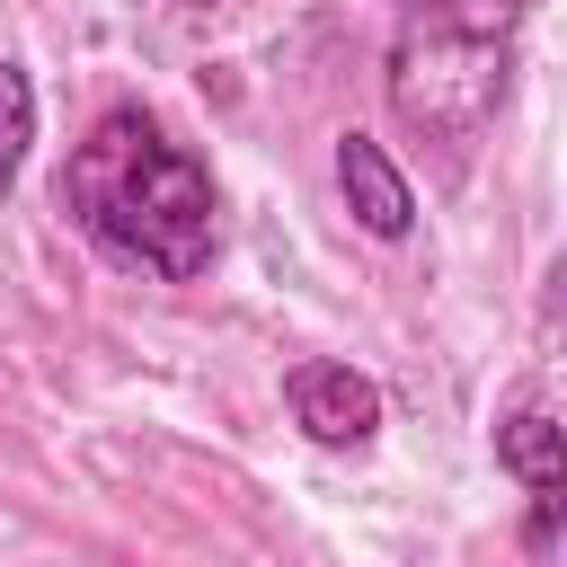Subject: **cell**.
Masks as SVG:
<instances>
[{"label":"cell","instance_id":"obj_1","mask_svg":"<svg viewBox=\"0 0 567 567\" xmlns=\"http://www.w3.org/2000/svg\"><path fill=\"white\" fill-rule=\"evenodd\" d=\"M62 204L115 266H142L159 284H195L221 257L213 168L186 142H168L142 106H106L89 124V142L62 168Z\"/></svg>","mask_w":567,"mask_h":567},{"label":"cell","instance_id":"obj_2","mask_svg":"<svg viewBox=\"0 0 567 567\" xmlns=\"http://www.w3.org/2000/svg\"><path fill=\"white\" fill-rule=\"evenodd\" d=\"M514 44H523V0H408L390 27V115L416 142H478L514 89Z\"/></svg>","mask_w":567,"mask_h":567},{"label":"cell","instance_id":"obj_3","mask_svg":"<svg viewBox=\"0 0 567 567\" xmlns=\"http://www.w3.org/2000/svg\"><path fill=\"white\" fill-rule=\"evenodd\" d=\"M284 408H292V425L319 452H363L381 434V381L354 372V363H328V354H310V363L284 372Z\"/></svg>","mask_w":567,"mask_h":567},{"label":"cell","instance_id":"obj_4","mask_svg":"<svg viewBox=\"0 0 567 567\" xmlns=\"http://www.w3.org/2000/svg\"><path fill=\"white\" fill-rule=\"evenodd\" d=\"M496 461L523 478V496H532V549H549L558 540V523H567V425L549 416V408H505L496 416Z\"/></svg>","mask_w":567,"mask_h":567},{"label":"cell","instance_id":"obj_5","mask_svg":"<svg viewBox=\"0 0 567 567\" xmlns=\"http://www.w3.org/2000/svg\"><path fill=\"white\" fill-rule=\"evenodd\" d=\"M337 195H346V213H354L372 239H408V230H416V195H408L399 159H390L372 133H337Z\"/></svg>","mask_w":567,"mask_h":567},{"label":"cell","instance_id":"obj_6","mask_svg":"<svg viewBox=\"0 0 567 567\" xmlns=\"http://www.w3.org/2000/svg\"><path fill=\"white\" fill-rule=\"evenodd\" d=\"M27 142H35V80H27V62H0V204L27 168Z\"/></svg>","mask_w":567,"mask_h":567}]
</instances>
